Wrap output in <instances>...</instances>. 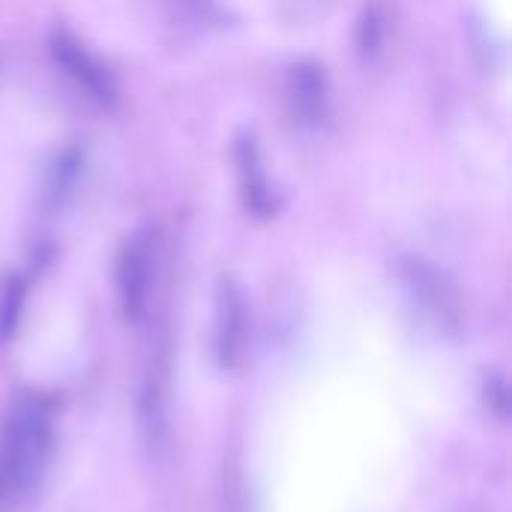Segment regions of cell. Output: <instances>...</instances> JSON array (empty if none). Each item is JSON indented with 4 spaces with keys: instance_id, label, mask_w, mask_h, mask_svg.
Segmentation results:
<instances>
[{
    "instance_id": "cell-8",
    "label": "cell",
    "mask_w": 512,
    "mask_h": 512,
    "mask_svg": "<svg viewBox=\"0 0 512 512\" xmlns=\"http://www.w3.org/2000/svg\"><path fill=\"white\" fill-rule=\"evenodd\" d=\"M159 12L183 30H207L222 21L219 0H156Z\"/></svg>"
},
{
    "instance_id": "cell-2",
    "label": "cell",
    "mask_w": 512,
    "mask_h": 512,
    "mask_svg": "<svg viewBox=\"0 0 512 512\" xmlns=\"http://www.w3.org/2000/svg\"><path fill=\"white\" fill-rule=\"evenodd\" d=\"M402 285L411 300V306L438 330L456 333L465 318V303L459 285L438 270L435 264L423 258H405L402 261Z\"/></svg>"
},
{
    "instance_id": "cell-3",
    "label": "cell",
    "mask_w": 512,
    "mask_h": 512,
    "mask_svg": "<svg viewBox=\"0 0 512 512\" xmlns=\"http://www.w3.org/2000/svg\"><path fill=\"white\" fill-rule=\"evenodd\" d=\"M51 57L63 69V75L96 105L111 108L120 96L114 72L75 36L69 33H54L51 36Z\"/></svg>"
},
{
    "instance_id": "cell-9",
    "label": "cell",
    "mask_w": 512,
    "mask_h": 512,
    "mask_svg": "<svg viewBox=\"0 0 512 512\" xmlns=\"http://www.w3.org/2000/svg\"><path fill=\"white\" fill-rule=\"evenodd\" d=\"M387 36V12L381 0H369L357 18V51L360 57H375Z\"/></svg>"
},
{
    "instance_id": "cell-1",
    "label": "cell",
    "mask_w": 512,
    "mask_h": 512,
    "mask_svg": "<svg viewBox=\"0 0 512 512\" xmlns=\"http://www.w3.org/2000/svg\"><path fill=\"white\" fill-rule=\"evenodd\" d=\"M54 441V405L45 396H24L6 423L0 447V492L9 498L27 495L51 456Z\"/></svg>"
},
{
    "instance_id": "cell-7",
    "label": "cell",
    "mask_w": 512,
    "mask_h": 512,
    "mask_svg": "<svg viewBox=\"0 0 512 512\" xmlns=\"http://www.w3.org/2000/svg\"><path fill=\"white\" fill-rule=\"evenodd\" d=\"M234 168H237V183H240V198L246 210L258 219H267L276 213V192L270 189L261 147L258 141L246 132L234 144Z\"/></svg>"
},
{
    "instance_id": "cell-10",
    "label": "cell",
    "mask_w": 512,
    "mask_h": 512,
    "mask_svg": "<svg viewBox=\"0 0 512 512\" xmlns=\"http://www.w3.org/2000/svg\"><path fill=\"white\" fill-rule=\"evenodd\" d=\"M27 288L21 279H9L0 291V339H9L18 327L21 309H24Z\"/></svg>"
},
{
    "instance_id": "cell-6",
    "label": "cell",
    "mask_w": 512,
    "mask_h": 512,
    "mask_svg": "<svg viewBox=\"0 0 512 512\" xmlns=\"http://www.w3.org/2000/svg\"><path fill=\"white\" fill-rule=\"evenodd\" d=\"M246 348V303L231 279L219 282L216 318H213V351L222 369H237Z\"/></svg>"
},
{
    "instance_id": "cell-4",
    "label": "cell",
    "mask_w": 512,
    "mask_h": 512,
    "mask_svg": "<svg viewBox=\"0 0 512 512\" xmlns=\"http://www.w3.org/2000/svg\"><path fill=\"white\" fill-rule=\"evenodd\" d=\"M153 237L150 231H135L123 240L117 252V297L126 321H141L150 306V285H153Z\"/></svg>"
},
{
    "instance_id": "cell-5",
    "label": "cell",
    "mask_w": 512,
    "mask_h": 512,
    "mask_svg": "<svg viewBox=\"0 0 512 512\" xmlns=\"http://www.w3.org/2000/svg\"><path fill=\"white\" fill-rule=\"evenodd\" d=\"M285 105L297 126L318 129L330 114V84L318 63L303 60L288 69L285 78Z\"/></svg>"
}]
</instances>
